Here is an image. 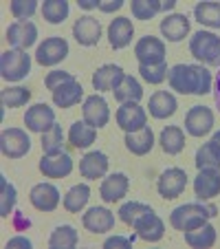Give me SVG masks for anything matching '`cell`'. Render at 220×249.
I'll return each mask as SVG.
<instances>
[{
	"instance_id": "24",
	"label": "cell",
	"mask_w": 220,
	"mask_h": 249,
	"mask_svg": "<svg viewBox=\"0 0 220 249\" xmlns=\"http://www.w3.org/2000/svg\"><path fill=\"white\" fill-rule=\"evenodd\" d=\"M108 157L103 155V152L95 150V152H88V155H84V159L80 161V174L84 177V179H102V177H106L108 172Z\"/></svg>"
},
{
	"instance_id": "4",
	"label": "cell",
	"mask_w": 220,
	"mask_h": 249,
	"mask_svg": "<svg viewBox=\"0 0 220 249\" xmlns=\"http://www.w3.org/2000/svg\"><path fill=\"white\" fill-rule=\"evenodd\" d=\"M31 71V55L22 49H9L0 57V75L7 82H20Z\"/></svg>"
},
{
	"instance_id": "32",
	"label": "cell",
	"mask_w": 220,
	"mask_h": 249,
	"mask_svg": "<svg viewBox=\"0 0 220 249\" xmlns=\"http://www.w3.org/2000/svg\"><path fill=\"white\" fill-rule=\"evenodd\" d=\"M88 198H90V188L88 185L86 183L73 185V188L64 194V210L70 212V214H80V212L86 207Z\"/></svg>"
},
{
	"instance_id": "2",
	"label": "cell",
	"mask_w": 220,
	"mask_h": 249,
	"mask_svg": "<svg viewBox=\"0 0 220 249\" xmlns=\"http://www.w3.org/2000/svg\"><path fill=\"white\" fill-rule=\"evenodd\" d=\"M214 205H201V203H185V205L172 210L169 214V225L178 231H189L196 227L205 225L211 216H216Z\"/></svg>"
},
{
	"instance_id": "17",
	"label": "cell",
	"mask_w": 220,
	"mask_h": 249,
	"mask_svg": "<svg viewBox=\"0 0 220 249\" xmlns=\"http://www.w3.org/2000/svg\"><path fill=\"white\" fill-rule=\"evenodd\" d=\"M194 194L198 201H209L220 194V170H198L194 179Z\"/></svg>"
},
{
	"instance_id": "40",
	"label": "cell",
	"mask_w": 220,
	"mask_h": 249,
	"mask_svg": "<svg viewBox=\"0 0 220 249\" xmlns=\"http://www.w3.org/2000/svg\"><path fill=\"white\" fill-rule=\"evenodd\" d=\"M62 146H64V132H62V126H53L49 128L47 132H42V150L44 155H55V152H62Z\"/></svg>"
},
{
	"instance_id": "43",
	"label": "cell",
	"mask_w": 220,
	"mask_h": 249,
	"mask_svg": "<svg viewBox=\"0 0 220 249\" xmlns=\"http://www.w3.org/2000/svg\"><path fill=\"white\" fill-rule=\"evenodd\" d=\"M38 11V0H14L11 2V14L18 20H27Z\"/></svg>"
},
{
	"instance_id": "30",
	"label": "cell",
	"mask_w": 220,
	"mask_h": 249,
	"mask_svg": "<svg viewBox=\"0 0 220 249\" xmlns=\"http://www.w3.org/2000/svg\"><path fill=\"white\" fill-rule=\"evenodd\" d=\"M97 139V128L88 126L86 122H75L68 130V143L73 148H88Z\"/></svg>"
},
{
	"instance_id": "21",
	"label": "cell",
	"mask_w": 220,
	"mask_h": 249,
	"mask_svg": "<svg viewBox=\"0 0 220 249\" xmlns=\"http://www.w3.org/2000/svg\"><path fill=\"white\" fill-rule=\"evenodd\" d=\"M132 36H135V27L126 16H119L108 24V42L113 49H126L132 42Z\"/></svg>"
},
{
	"instance_id": "3",
	"label": "cell",
	"mask_w": 220,
	"mask_h": 249,
	"mask_svg": "<svg viewBox=\"0 0 220 249\" xmlns=\"http://www.w3.org/2000/svg\"><path fill=\"white\" fill-rule=\"evenodd\" d=\"M189 51L198 62L220 66V38L211 31H198L189 40Z\"/></svg>"
},
{
	"instance_id": "20",
	"label": "cell",
	"mask_w": 220,
	"mask_h": 249,
	"mask_svg": "<svg viewBox=\"0 0 220 249\" xmlns=\"http://www.w3.org/2000/svg\"><path fill=\"white\" fill-rule=\"evenodd\" d=\"M132 227H135L136 236H139L141 240H148V243H159L165 234V225H163V221L154 214V210L148 212V214H143Z\"/></svg>"
},
{
	"instance_id": "45",
	"label": "cell",
	"mask_w": 220,
	"mask_h": 249,
	"mask_svg": "<svg viewBox=\"0 0 220 249\" xmlns=\"http://www.w3.org/2000/svg\"><path fill=\"white\" fill-rule=\"evenodd\" d=\"M132 238H126V236H113V238H106L103 240V247L106 249H130L132 247Z\"/></svg>"
},
{
	"instance_id": "18",
	"label": "cell",
	"mask_w": 220,
	"mask_h": 249,
	"mask_svg": "<svg viewBox=\"0 0 220 249\" xmlns=\"http://www.w3.org/2000/svg\"><path fill=\"white\" fill-rule=\"evenodd\" d=\"M82 223L90 234H106L115 227V214L108 207H90L82 216Z\"/></svg>"
},
{
	"instance_id": "37",
	"label": "cell",
	"mask_w": 220,
	"mask_h": 249,
	"mask_svg": "<svg viewBox=\"0 0 220 249\" xmlns=\"http://www.w3.org/2000/svg\"><path fill=\"white\" fill-rule=\"evenodd\" d=\"M130 9L136 20H150L163 11V0H132Z\"/></svg>"
},
{
	"instance_id": "48",
	"label": "cell",
	"mask_w": 220,
	"mask_h": 249,
	"mask_svg": "<svg viewBox=\"0 0 220 249\" xmlns=\"http://www.w3.org/2000/svg\"><path fill=\"white\" fill-rule=\"evenodd\" d=\"M97 2H99V0H80V2H77V5H80L82 9L90 11V9H97Z\"/></svg>"
},
{
	"instance_id": "29",
	"label": "cell",
	"mask_w": 220,
	"mask_h": 249,
	"mask_svg": "<svg viewBox=\"0 0 220 249\" xmlns=\"http://www.w3.org/2000/svg\"><path fill=\"white\" fill-rule=\"evenodd\" d=\"M196 168L198 170H220V146L214 139H209L196 150Z\"/></svg>"
},
{
	"instance_id": "19",
	"label": "cell",
	"mask_w": 220,
	"mask_h": 249,
	"mask_svg": "<svg viewBox=\"0 0 220 249\" xmlns=\"http://www.w3.org/2000/svg\"><path fill=\"white\" fill-rule=\"evenodd\" d=\"M128 188H130V181H128L126 174L115 172V174H108L106 179L102 181L99 194H102L103 203H117L128 194Z\"/></svg>"
},
{
	"instance_id": "6",
	"label": "cell",
	"mask_w": 220,
	"mask_h": 249,
	"mask_svg": "<svg viewBox=\"0 0 220 249\" xmlns=\"http://www.w3.org/2000/svg\"><path fill=\"white\" fill-rule=\"evenodd\" d=\"M0 150L7 159H20L31 150V139L22 128H7L0 135Z\"/></svg>"
},
{
	"instance_id": "49",
	"label": "cell",
	"mask_w": 220,
	"mask_h": 249,
	"mask_svg": "<svg viewBox=\"0 0 220 249\" xmlns=\"http://www.w3.org/2000/svg\"><path fill=\"white\" fill-rule=\"evenodd\" d=\"M214 99H216V106L220 108V71H218V77H216V90H214Z\"/></svg>"
},
{
	"instance_id": "34",
	"label": "cell",
	"mask_w": 220,
	"mask_h": 249,
	"mask_svg": "<svg viewBox=\"0 0 220 249\" xmlns=\"http://www.w3.org/2000/svg\"><path fill=\"white\" fill-rule=\"evenodd\" d=\"M194 18L209 29H220V2H198L194 7Z\"/></svg>"
},
{
	"instance_id": "44",
	"label": "cell",
	"mask_w": 220,
	"mask_h": 249,
	"mask_svg": "<svg viewBox=\"0 0 220 249\" xmlns=\"http://www.w3.org/2000/svg\"><path fill=\"white\" fill-rule=\"evenodd\" d=\"M70 80H75V75L68 73V71H51V73L47 75V80H44V84H47V89L53 93L57 86L66 84V82H70Z\"/></svg>"
},
{
	"instance_id": "7",
	"label": "cell",
	"mask_w": 220,
	"mask_h": 249,
	"mask_svg": "<svg viewBox=\"0 0 220 249\" xmlns=\"http://www.w3.org/2000/svg\"><path fill=\"white\" fill-rule=\"evenodd\" d=\"M187 188V172L181 168H168L156 181V190L163 198L172 201V198H178Z\"/></svg>"
},
{
	"instance_id": "11",
	"label": "cell",
	"mask_w": 220,
	"mask_h": 249,
	"mask_svg": "<svg viewBox=\"0 0 220 249\" xmlns=\"http://www.w3.org/2000/svg\"><path fill=\"white\" fill-rule=\"evenodd\" d=\"M117 124L121 130L126 132H136L141 128L148 126V113L141 108L136 102L121 104L117 110Z\"/></svg>"
},
{
	"instance_id": "14",
	"label": "cell",
	"mask_w": 220,
	"mask_h": 249,
	"mask_svg": "<svg viewBox=\"0 0 220 249\" xmlns=\"http://www.w3.org/2000/svg\"><path fill=\"white\" fill-rule=\"evenodd\" d=\"M24 126L31 132H40L42 135L49 128L55 126V113H53V108L47 106V104H35L24 115Z\"/></svg>"
},
{
	"instance_id": "25",
	"label": "cell",
	"mask_w": 220,
	"mask_h": 249,
	"mask_svg": "<svg viewBox=\"0 0 220 249\" xmlns=\"http://www.w3.org/2000/svg\"><path fill=\"white\" fill-rule=\"evenodd\" d=\"M126 148L136 157H143L154 148V132L150 126L141 128L136 132H126Z\"/></svg>"
},
{
	"instance_id": "12",
	"label": "cell",
	"mask_w": 220,
	"mask_h": 249,
	"mask_svg": "<svg viewBox=\"0 0 220 249\" xmlns=\"http://www.w3.org/2000/svg\"><path fill=\"white\" fill-rule=\"evenodd\" d=\"M7 40H9V44L14 49L27 51V49L33 47L35 40H38V27H35L31 20H18V22H14L7 29Z\"/></svg>"
},
{
	"instance_id": "9",
	"label": "cell",
	"mask_w": 220,
	"mask_h": 249,
	"mask_svg": "<svg viewBox=\"0 0 220 249\" xmlns=\"http://www.w3.org/2000/svg\"><path fill=\"white\" fill-rule=\"evenodd\" d=\"M82 115H84V122L93 128H103L110 122V108H108V102L102 95L86 97L84 106H82Z\"/></svg>"
},
{
	"instance_id": "16",
	"label": "cell",
	"mask_w": 220,
	"mask_h": 249,
	"mask_svg": "<svg viewBox=\"0 0 220 249\" xmlns=\"http://www.w3.org/2000/svg\"><path fill=\"white\" fill-rule=\"evenodd\" d=\"M29 201L38 212H55L57 205H60V192L51 183H38L33 185Z\"/></svg>"
},
{
	"instance_id": "15",
	"label": "cell",
	"mask_w": 220,
	"mask_h": 249,
	"mask_svg": "<svg viewBox=\"0 0 220 249\" xmlns=\"http://www.w3.org/2000/svg\"><path fill=\"white\" fill-rule=\"evenodd\" d=\"M73 36H75L77 44H82V47H95L102 38V24L93 16H82L73 24Z\"/></svg>"
},
{
	"instance_id": "38",
	"label": "cell",
	"mask_w": 220,
	"mask_h": 249,
	"mask_svg": "<svg viewBox=\"0 0 220 249\" xmlns=\"http://www.w3.org/2000/svg\"><path fill=\"white\" fill-rule=\"evenodd\" d=\"M0 99H2V108H20L31 99V90L24 86H11L2 90Z\"/></svg>"
},
{
	"instance_id": "23",
	"label": "cell",
	"mask_w": 220,
	"mask_h": 249,
	"mask_svg": "<svg viewBox=\"0 0 220 249\" xmlns=\"http://www.w3.org/2000/svg\"><path fill=\"white\" fill-rule=\"evenodd\" d=\"M161 33L169 42H181L189 33V18L185 14H169L161 20Z\"/></svg>"
},
{
	"instance_id": "46",
	"label": "cell",
	"mask_w": 220,
	"mask_h": 249,
	"mask_svg": "<svg viewBox=\"0 0 220 249\" xmlns=\"http://www.w3.org/2000/svg\"><path fill=\"white\" fill-rule=\"evenodd\" d=\"M121 7H123V0H102V2H97V9L103 11V14H115Z\"/></svg>"
},
{
	"instance_id": "22",
	"label": "cell",
	"mask_w": 220,
	"mask_h": 249,
	"mask_svg": "<svg viewBox=\"0 0 220 249\" xmlns=\"http://www.w3.org/2000/svg\"><path fill=\"white\" fill-rule=\"evenodd\" d=\"M126 77L119 64H103L93 73V89L95 90H115L121 80Z\"/></svg>"
},
{
	"instance_id": "50",
	"label": "cell",
	"mask_w": 220,
	"mask_h": 249,
	"mask_svg": "<svg viewBox=\"0 0 220 249\" xmlns=\"http://www.w3.org/2000/svg\"><path fill=\"white\" fill-rule=\"evenodd\" d=\"M176 7V0H163V11H172Z\"/></svg>"
},
{
	"instance_id": "36",
	"label": "cell",
	"mask_w": 220,
	"mask_h": 249,
	"mask_svg": "<svg viewBox=\"0 0 220 249\" xmlns=\"http://www.w3.org/2000/svg\"><path fill=\"white\" fill-rule=\"evenodd\" d=\"M68 2L66 0H47L42 5V16L47 22L51 24H62L66 18H68Z\"/></svg>"
},
{
	"instance_id": "26",
	"label": "cell",
	"mask_w": 220,
	"mask_h": 249,
	"mask_svg": "<svg viewBox=\"0 0 220 249\" xmlns=\"http://www.w3.org/2000/svg\"><path fill=\"white\" fill-rule=\"evenodd\" d=\"M82 97H84V89H82V84L77 80H70L53 90V104L60 106V108L75 106V104H80Z\"/></svg>"
},
{
	"instance_id": "10",
	"label": "cell",
	"mask_w": 220,
	"mask_h": 249,
	"mask_svg": "<svg viewBox=\"0 0 220 249\" xmlns=\"http://www.w3.org/2000/svg\"><path fill=\"white\" fill-rule=\"evenodd\" d=\"M40 172L47 179H64L73 172V157L68 152H55V155H44L40 159Z\"/></svg>"
},
{
	"instance_id": "41",
	"label": "cell",
	"mask_w": 220,
	"mask_h": 249,
	"mask_svg": "<svg viewBox=\"0 0 220 249\" xmlns=\"http://www.w3.org/2000/svg\"><path fill=\"white\" fill-rule=\"evenodd\" d=\"M139 73H141V77H143L148 84H161V82H165L168 80V75H169V69H168V64H152V66H139Z\"/></svg>"
},
{
	"instance_id": "28",
	"label": "cell",
	"mask_w": 220,
	"mask_h": 249,
	"mask_svg": "<svg viewBox=\"0 0 220 249\" xmlns=\"http://www.w3.org/2000/svg\"><path fill=\"white\" fill-rule=\"evenodd\" d=\"M159 143L165 155H181L183 148H185V132L181 126H168L161 132Z\"/></svg>"
},
{
	"instance_id": "51",
	"label": "cell",
	"mask_w": 220,
	"mask_h": 249,
	"mask_svg": "<svg viewBox=\"0 0 220 249\" xmlns=\"http://www.w3.org/2000/svg\"><path fill=\"white\" fill-rule=\"evenodd\" d=\"M211 139H214V141H216V143H218V146H220V130H218V132H216V135H214V137H211Z\"/></svg>"
},
{
	"instance_id": "39",
	"label": "cell",
	"mask_w": 220,
	"mask_h": 249,
	"mask_svg": "<svg viewBox=\"0 0 220 249\" xmlns=\"http://www.w3.org/2000/svg\"><path fill=\"white\" fill-rule=\"evenodd\" d=\"M148 212H152L150 205L139 203V201H130V203H123V205L119 207V218H121V223H126V225L132 227L143 214H148Z\"/></svg>"
},
{
	"instance_id": "31",
	"label": "cell",
	"mask_w": 220,
	"mask_h": 249,
	"mask_svg": "<svg viewBox=\"0 0 220 249\" xmlns=\"http://www.w3.org/2000/svg\"><path fill=\"white\" fill-rule=\"evenodd\" d=\"M185 234V243L189 247H196V249H207L216 243V227L205 223V225L196 227V230H189V231H183Z\"/></svg>"
},
{
	"instance_id": "42",
	"label": "cell",
	"mask_w": 220,
	"mask_h": 249,
	"mask_svg": "<svg viewBox=\"0 0 220 249\" xmlns=\"http://www.w3.org/2000/svg\"><path fill=\"white\" fill-rule=\"evenodd\" d=\"M0 190H2V201H0V216L7 218L11 214V210H14L16 196H18V194H16V188L5 179V177L0 179Z\"/></svg>"
},
{
	"instance_id": "47",
	"label": "cell",
	"mask_w": 220,
	"mask_h": 249,
	"mask_svg": "<svg viewBox=\"0 0 220 249\" xmlns=\"http://www.w3.org/2000/svg\"><path fill=\"white\" fill-rule=\"evenodd\" d=\"M16 247H24V249H31V240L24 238V236H16L7 243V249H16Z\"/></svg>"
},
{
	"instance_id": "1",
	"label": "cell",
	"mask_w": 220,
	"mask_h": 249,
	"mask_svg": "<svg viewBox=\"0 0 220 249\" xmlns=\"http://www.w3.org/2000/svg\"><path fill=\"white\" fill-rule=\"evenodd\" d=\"M169 86L181 95H207L211 90V73L201 64H176L169 69Z\"/></svg>"
},
{
	"instance_id": "27",
	"label": "cell",
	"mask_w": 220,
	"mask_h": 249,
	"mask_svg": "<svg viewBox=\"0 0 220 249\" xmlns=\"http://www.w3.org/2000/svg\"><path fill=\"white\" fill-rule=\"evenodd\" d=\"M150 115L156 119H168L172 117L174 113H176L178 108V102L176 97H174L172 93H168V90H156L154 95L150 97Z\"/></svg>"
},
{
	"instance_id": "8",
	"label": "cell",
	"mask_w": 220,
	"mask_h": 249,
	"mask_svg": "<svg viewBox=\"0 0 220 249\" xmlns=\"http://www.w3.org/2000/svg\"><path fill=\"white\" fill-rule=\"evenodd\" d=\"M68 55V42L60 36H53V38H47L35 51V60L42 66H55L57 62H62Z\"/></svg>"
},
{
	"instance_id": "5",
	"label": "cell",
	"mask_w": 220,
	"mask_h": 249,
	"mask_svg": "<svg viewBox=\"0 0 220 249\" xmlns=\"http://www.w3.org/2000/svg\"><path fill=\"white\" fill-rule=\"evenodd\" d=\"M165 55H168L165 42L154 38V36H143V38L135 44V57L139 60V66L163 64Z\"/></svg>"
},
{
	"instance_id": "33",
	"label": "cell",
	"mask_w": 220,
	"mask_h": 249,
	"mask_svg": "<svg viewBox=\"0 0 220 249\" xmlns=\"http://www.w3.org/2000/svg\"><path fill=\"white\" fill-rule=\"evenodd\" d=\"M113 93H115V99H117V102H121V104H128V102H136V104H139V99L143 97V86H141L132 75H126L121 80V84H119Z\"/></svg>"
},
{
	"instance_id": "13",
	"label": "cell",
	"mask_w": 220,
	"mask_h": 249,
	"mask_svg": "<svg viewBox=\"0 0 220 249\" xmlns=\"http://www.w3.org/2000/svg\"><path fill=\"white\" fill-rule=\"evenodd\" d=\"M214 128V113L207 106H192L185 117V130L192 137H205Z\"/></svg>"
},
{
	"instance_id": "35",
	"label": "cell",
	"mask_w": 220,
	"mask_h": 249,
	"mask_svg": "<svg viewBox=\"0 0 220 249\" xmlns=\"http://www.w3.org/2000/svg\"><path fill=\"white\" fill-rule=\"evenodd\" d=\"M49 245L53 249H70L77 245V231L73 225H60L53 230L51 238H49Z\"/></svg>"
}]
</instances>
